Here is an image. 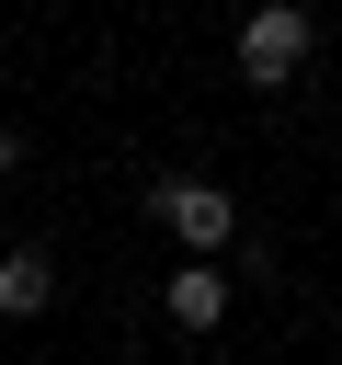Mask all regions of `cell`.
I'll use <instances>...</instances> for the list:
<instances>
[{
  "label": "cell",
  "mask_w": 342,
  "mask_h": 365,
  "mask_svg": "<svg viewBox=\"0 0 342 365\" xmlns=\"http://www.w3.org/2000/svg\"><path fill=\"white\" fill-rule=\"evenodd\" d=\"M0 171H23V125H0Z\"/></svg>",
  "instance_id": "5b68a950"
},
{
  "label": "cell",
  "mask_w": 342,
  "mask_h": 365,
  "mask_svg": "<svg viewBox=\"0 0 342 365\" xmlns=\"http://www.w3.org/2000/svg\"><path fill=\"white\" fill-rule=\"evenodd\" d=\"M308 46H319V11L308 0H251L239 34H228V68H239V91H296Z\"/></svg>",
  "instance_id": "6da1fadb"
},
{
  "label": "cell",
  "mask_w": 342,
  "mask_h": 365,
  "mask_svg": "<svg viewBox=\"0 0 342 365\" xmlns=\"http://www.w3.org/2000/svg\"><path fill=\"white\" fill-rule=\"evenodd\" d=\"M228 285H239L228 262H171V274H160V319L205 342V331H228Z\"/></svg>",
  "instance_id": "3957f363"
},
{
  "label": "cell",
  "mask_w": 342,
  "mask_h": 365,
  "mask_svg": "<svg viewBox=\"0 0 342 365\" xmlns=\"http://www.w3.org/2000/svg\"><path fill=\"white\" fill-rule=\"evenodd\" d=\"M46 308H57V262L34 240H11L0 251V319H46Z\"/></svg>",
  "instance_id": "277c9868"
},
{
  "label": "cell",
  "mask_w": 342,
  "mask_h": 365,
  "mask_svg": "<svg viewBox=\"0 0 342 365\" xmlns=\"http://www.w3.org/2000/svg\"><path fill=\"white\" fill-rule=\"evenodd\" d=\"M137 205L182 240V262H228V251H239V194H228V182H205V171H160Z\"/></svg>",
  "instance_id": "7a4b0ae2"
}]
</instances>
